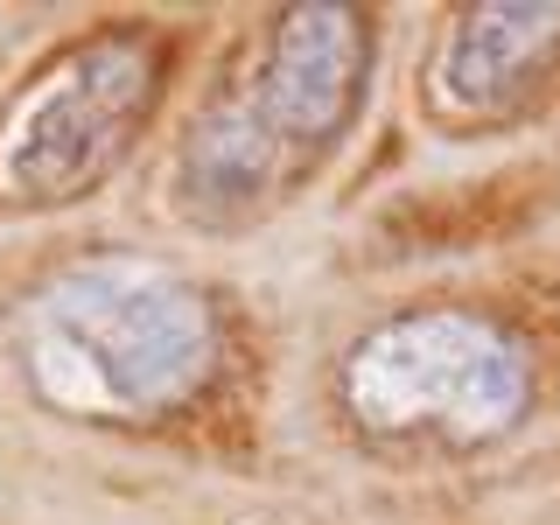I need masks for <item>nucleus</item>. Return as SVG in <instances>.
I'll use <instances>...</instances> for the list:
<instances>
[{
  "label": "nucleus",
  "instance_id": "2",
  "mask_svg": "<svg viewBox=\"0 0 560 525\" xmlns=\"http://www.w3.org/2000/svg\"><path fill=\"white\" fill-rule=\"evenodd\" d=\"M8 358L28 399L78 428H168L232 358L218 288L154 253H84L14 302Z\"/></svg>",
  "mask_w": 560,
  "mask_h": 525
},
{
  "label": "nucleus",
  "instance_id": "3",
  "mask_svg": "<svg viewBox=\"0 0 560 525\" xmlns=\"http://www.w3.org/2000/svg\"><path fill=\"white\" fill-rule=\"evenodd\" d=\"M547 372L518 315L490 302H420L343 343L329 407L378 455H483L539 413Z\"/></svg>",
  "mask_w": 560,
  "mask_h": 525
},
{
  "label": "nucleus",
  "instance_id": "5",
  "mask_svg": "<svg viewBox=\"0 0 560 525\" xmlns=\"http://www.w3.org/2000/svg\"><path fill=\"white\" fill-rule=\"evenodd\" d=\"M560 92V0L455 8L420 63V105L448 133H498Z\"/></svg>",
  "mask_w": 560,
  "mask_h": 525
},
{
  "label": "nucleus",
  "instance_id": "4",
  "mask_svg": "<svg viewBox=\"0 0 560 525\" xmlns=\"http://www.w3.org/2000/svg\"><path fill=\"white\" fill-rule=\"evenodd\" d=\"M175 84V28L98 22L57 43L0 105V210L43 218L98 197Z\"/></svg>",
  "mask_w": 560,
  "mask_h": 525
},
{
  "label": "nucleus",
  "instance_id": "1",
  "mask_svg": "<svg viewBox=\"0 0 560 525\" xmlns=\"http://www.w3.org/2000/svg\"><path fill=\"white\" fill-rule=\"evenodd\" d=\"M378 78V14L350 0L280 8L189 105L162 197L189 232H245L343 154Z\"/></svg>",
  "mask_w": 560,
  "mask_h": 525
}]
</instances>
